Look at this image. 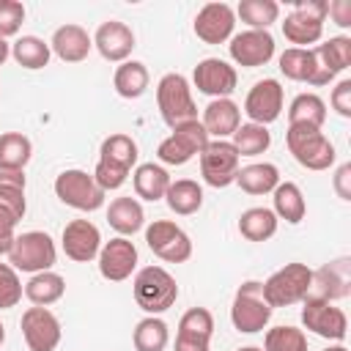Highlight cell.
<instances>
[{"instance_id": "55", "label": "cell", "mask_w": 351, "mask_h": 351, "mask_svg": "<svg viewBox=\"0 0 351 351\" xmlns=\"http://www.w3.org/2000/svg\"><path fill=\"white\" fill-rule=\"evenodd\" d=\"M8 55H11V44L5 38H0V66L8 60Z\"/></svg>"}, {"instance_id": "17", "label": "cell", "mask_w": 351, "mask_h": 351, "mask_svg": "<svg viewBox=\"0 0 351 351\" xmlns=\"http://www.w3.org/2000/svg\"><path fill=\"white\" fill-rule=\"evenodd\" d=\"M60 244H63L66 258H71L74 263H90L93 258H99L101 233L90 219H71L63 228Z\"/></svg>"}, {"instance_id": "16", "label": "cell", "mask_w": 351, "mask_h": 351, "mask_svg": "<svg viewBox=\"0 0 351 351\" xmlns=\"http://www.w3.org/2000/svg\"><path fill=\"white\" fill-rule=\"evenodd\" d=\"M192 27L203 44H225L236 27V11L228 3H206L195 14Z\"/></svg>"}, {"instance_id": "13", "label": "cell", "mask_w": 351, "mask_h": 351, "mask_svg": "<svg viewBox=\"0 0 351 351\" xmlns=\"http://www.w3.org/2000/svg\"><path fill=\"white\" fill-rule=\"evenodd\" d=\"M192 85L211 99H230L239 85V74L222 58H203L192 71Z\"/></svg>"}, {"instance_id": "21", "label": "cell", "mask_w": 351, "mask_h": 351, "mask_svg": "<svg viewBox=\"0 0 351 351\" xmlns=\"http://www.w3.org/2000/svg\"><path fill=\"white\" fill-rule=\"evenodd\" d=\"M49 49L63 60V63H82L90 49H93V38L88 36V30L82 25H60L55 33H52V41H49Z\"/></svg>"}, {"instance_id": "22", "label": "cell", "mask_w": 351, "mask_h": 351, "mask_svg": "<svg viewBox=\"0 0 351 351\" xmlns=\"http://www.w3.org/2000/svg\"><path fill=\"white\" fill-rule=\"evenodd\" d=\"M107 222L110 228L118 233V236H134L137 230H143L145 225V211L140 206L137 197L132 195H123V197H115L110 206H107Z\"/></svg>"}, {"instance_id": "24", "label": "cell", "mask_w": 351, "mask_h": 351, "mask_svg": "<svg viewBox=\"0 0 351 351\" xmlns=\"http://www.w3.org/2000/svg\"><path fill=\"white\" fill-rule=\"evenodd\" d=\"M170 173L162 167V165H154V162H145V165H137L134 173H132V184H134V195L143 197V200H162L167 186H170Z\"/></svg>"}, {"instance_id": "52", "label": "cell", "mask_w": 351, "mask_h": 351, "mask_svg": "<svg viewBox=\"0 0 351 351\" xmlns=\"http://www.w3.org/2000/svg\"><path fill=\"white\" fill-rule=\"evenodd\" d=\"M348 181H351V165L346 162V165H340L337 173H335V192H337L340 200H351V186H348Z\"/></svg>"}, {"instance_id": "54", "label": "cell", "mask_w": 351, "mask_h": 351, "mask_svg": "<svg viewBox=\"0 0 351 351\" xmlns=\"http://www.w3.org/2000/svg\"><path fill=\"white\" fill-rule=\"evenodd\" d=\"M0 186H11V189H25V186H27L25 170H11V167H0Z\"/></svg>"}, {"instance_id": "23", "label": "cell", "mask_w": 351, "mask_h": 351, "mask_svg": "<svg viewBox=\"0 0 351 351\" xmlns=\"http://www.w3.org/2000/svg\"><path fill=\"white\" fill-rule=\"evenodd\" d=\"M236 184L247 195H269L280 184V170L271 162H252L247 167H239Z\"/></svg>"}, {"instance_id": "6", "label": "cell", "mask_w": 351, "mask_h": 351, "mask_svg": "<svg viewBox=\"0 0 351 351\" xmlns=\"http://www.w3.org/2000/svg\"><path fill=\"white\" fill-rule=\"evenodd\" d=\"M58 261V250L49 233L44 230H27L22 236L14 239V247L8 252V263L16 271H27V274H38V271H49Z\"/></svg>"}, {"instance_id": "48", "label": "cell", "mask_w": 351, "mask_h": 351, "mask_svg": "<svg viewBox=\"0 0 351 351\" xmlns=\"http://www.w3.org/2000/svg\"><path fill=\"white\" fill-rule=\"evenodd\" d=\"M332 110L343 118H351V80H340L335 88H332Z\"/></svg>"}, {"instance_id": "20", "label": "cell", "mask_w": 351, "mask_h": 351, "mask_svg": "<svg viewBox=\"0 0 351 351\" xmlns=\"http://www.w3.org/2000/svg\"><path fill=\"white\" fill-rule=\"evenodd\" d=\"M203 129L214 140H228L241 126V107L233 99H211L200 118Z\"/></svg>"}, {"instance_id": "4", "label": "cell", "mask_w": 351, "mask_h": 351, "mask_svg": "<svg viewBox=\"0 0 351 351\" xmlns=\"http://www.w3.org/2000/svg\"><path fill=\"white\" fill-rule=\"evenodd\" d=\"M271 313L274 310L263 299V282L247 280V282L239 285V291L233 296V304H230V321L239 332H244V335L263 332L266 324L271 321Z\"/></svg>"}, {"instance_id": "53", "label": "cell", "mask_w": 351, "mask_h": 351, "mask_svg": "<svg viewBox=\"0 0 351 351\" xmlns=\"http://www.w3.org/2000/svg\"><path fill=\"white\" fill-rule=\"evenodd\" d=\"M293 8L315 19H326V0H293Z\"/></svg>"}, {"instance_id": "51", "label": "cell", "mask_w": 351, "mask_h": 351, "mask_svg": "<svg viewBox=\"0 0 351 351\" xmlns=\"http://www.w3.org/2000/svg\"><path fill=\"white\" fill-rule=\"evenodd\" d=\"M208 337H197V335H186L178 332L176 335V351H208Z\"/></svg>"}, {"instance_id": "44", "label": "cell", "mask_w": 351, "mask_h": 351, "mask_svg": "<svg viewBox=\"0 0 351 351\" xmlns=\"http://www.w3.org/2000/svg\"><path fill=\"white\" fill-rule=\"evenodd\" d=\"M170 134H176L181 143H186L192 151H195V156H200V151L208 145V134H206V129H203V123L197 121V118H192V121H184V123H178V126H173V132Z\"/></svg>"}, {"instance_id": "9", "label": "cell", "mask_w": 351, "mask_h": 351, "mask_svg": "<svg viewBox=\"0 0 351 351\" xmlns=\"http://www.w3.org/2000/svg\"><path fill=\"white\" fill-rule=\"evenodd\" d=\"M145 244L165 263H184V261L192 258V239H189V233L181 225L170 222V219H154L145 228Z\"/></svg>"}, {"instance_id": "11", "label": "cell", "mask_w": 351, "mask_h": 351, "mask_svg": "<svg viewBox=\"0 0 351 351\" xmlns=\"http://www.w3.org/2000/svg\"><path fill=\"white\" fill-rule=\"evenodd\" d=\"M282 104H285V93H282L280 80L266 77L250 88V93L244 99V115L250 118V123L269 126L282 115Z\"/></svg>"}, {"instance_id": "46", "label": "cell", "mask_w": 351, "mask_h": 351, "mask_svg": "<svg viewBox=\"0 0 351 351\" xmlns=\"http://www.w3.org/2000/svg\"><path fill=\"white\" fill-rule=\"evenodd\" d=\"M126 178H129V170H123V167H118V165H110V162H96V167H93V181L104 189V192H110V189H121L123 184H126Z\"/></svg>"}, {"instance_id": "39", "label": "cell", "mask_w": 351, "mask_h": 351, "mask_svg": "<svg viewBox=\"0 0 351 351\" xmlns=\"http://www.w3.org/2000/svg\"><path fill=\"white\" fill-rule=\"evenodd\" d=\"M233 148L239 151V156H258L271 145V132L261 123H241L233 132Z\"/></svg>"}, {"instance_id": "41", "label": "cell", "mask_w": 351, "mask_h": 351, "mask_svg": "<svg viewBox=\"0 0 351 351\" xmlns=\"http://www.w3.org/2000/svg\"><path fill=\"white\" fill-rule=\"evenodd\" d=\"M178 332H186V335H197V337H208L214 335V315L211 310L206 307H189L181 321H178Z\"/></svg>"}, {"instance_id": "15", "label": "cell", "mask_w": 351, "mask_h": 351, "mask_svg": "<svg viewBox=\"0 0 351 351\" xmlns=\"http://www.w3.org/2000/svg\"><path fill=\"white\" fill-rule=\"evenodd\" d=\"M137 269V247L126 236H115L99 250V274L110 282H123Z\"/></svg>"}, {"instance_id": "29", "label": "cell", "mask_w": 351, "mask_h": 351, "mask_svg": "<svg viewBox=\"0 0 351 351\" xmlns=\"http://www.w3.org/2000/svg\"><path fill=\"white\" fill-rule=\"evenodd\" d=\"M66 293V280L58 271H38L25 282V296L36 304V307H49L55 302H60Z\"/></svg>"}, {"instance_id": "8", "label": "cell", "mask_w": 351, "mask_h": 351, "mask_svg": "<svg viewBox=\"0 0 351 351\" xmlns=\"http://www.w3.org/2000/svg\"><path fill=\"white\" fill-rule=\"evenodd\" d=\"M239 162H241V156L230 140H208V145L200 151V176L208 186L225 189V186L236 184Z\"/></svg>"}, {"instance_id": "33", "label": "cell", "mask_w": 351, "mask_h": 351, "mask_svg": "<svg viewBox=\"0 0 351 351\" xmlns=\"http://www.w3.org/2000/svg\"><path fill=\"white\" fill-rule=\"evenodd\" d=\"M280 71L293 80V82H307L313 85L315 82V71H318V63H315V55L313 49H299V47H288L282 55H280Z\"/></svg>"}, {"instance_id": "12", "label": "cell", "mask_w": 351, "mask_h": 351, "mask_svg": "<svg viewBox=\"0 0 351 351\" xmlns=\"http://www.w3.org/2000/svg\"><path fill=\"white\" fill-rule=\"evenodd\" d=\"M19 326H22V337L30 351H55L60 346V337H63L60 321L47 307H36V304L27 307L22 313Z\"/></svg>"}, {"instance_id": "57", "label": "cell", "mask_w": 351, "mask_h": 351, "mask_svg": "<svg viewBox=\"0 0 351 351\" xmlns=\"http://www.w3.org/2000/svg\"><path fill=\"white\" fill-rule=\"evenodd\" d=\"M324 351H348L346 346H329V348H324Z\"/></svg>"}, {"instance_id": "28", "label": "cell", "mask_w": 351, "mask_h": 351, "mask_svg": "<svg viewBox=\"0 0 351 351\" xmlns=\"http://www.w3.org/2000/svg\"><path fill=\"white\" fill-rule=\"evenodd\" d=\"M148 69L140 60H123L118 63L112 74V88L121 99H140L148 90Z\"/></svg>"}, {"instance_id": "7", "label": "cell", "mask_w": 351, "mask_h": 351, "mask_svg": "<svg viewBox=\"0 0 351 351\" xmlns=\"http://www.w3.org/2000/svg\"><path fill=\"white\" fill-rule=\"evenodd\" d=\"M55 195L60 203L77 208V211H99L107 200V192L93 181V173L85 170H63L55 178Z\"/></svg>"}, {"instance_id": "34", "label": "cell", "mask_w": 351, "mask_h": 351, "mask_svg": "<svg viewBox=\"0 0 351 351\" xmlns=\"http://www.w3.org/2000/svg\"><path fill=\"white\" fill-rule=\"evenodd\" d=\"M11 58H14L22 69L38 71V69H44V66L49 63L52 49H49V44H47L44 38H38V36H19V38L11 44Z\"/></svg>"}, {"instance_id": "38", "label": "cell", "mask_w": 351, "mask_h": 351, "mask_svg": "<svg viewBox=\"0 0 351 351\" xmlns=\"http://www.w3.org/2000/svg\"><path fill=\"white\" fill-rule=\"evenodd\" d=\"M236 16L250 25V30H269L280 19V3L274 0H241Z\"/></svg>"}, {"instance_id": "50", "label": "cell", "mask_w": 351, "mask_h": 351, "mask_svg": "<svg viewBox=\"0 0 351 351\" xmlns=\"http://www.w3.org/2000/svg\"><path fill=\"white\" fill-rule=\"evenodd\" d=\"M326 16H332L335 25H340V27H351V3L348 0L326 3Z\"/></svg>"}, {"instance_id": "27", "label": "cell", "mask_w": 351, "mask_h": 351, "mask_svg": "<svg viewBox=\"0 0 351 351\" xmlns=\"http://www.w3.org/2000/svg\"><path fill=\"white\" fill-rule=\"evenodd\" d=\"M282 36L299 47V49H307V44H318L321 36H324V19H315L310 14H302V11H291L282 22Z\"/></svg>"}, {"instance_id": "43", "label": "cell", "mask_w": 351, "mask_h": 351, "mask_svg": "<svg viewBox=\"0 0 351 351\" xmlns=\"http://www.w3.org/2000/svg\"><path fill=\"white\" fill-rule=\"evenodd\" d=\"M156 156H159L165 165L181 167V165H186V162L195 156V151H192L186 143H181L176 134H167V137L159 143V148H156Z\"/></svg>"}, {"instance_id": "42", "label": "cell", "mask_w": 351, "mask_h": 351, "mask_svg": "<svg viewBox=\"0 0 351 351\" xmlns=\"http://www.w3.org/2000/svg\"><path fill=\"white\" fill-rule=\"evenodd\" d=\"M25 288L11 263H0V310H11L19 304Z\"/></svg>"}, {"instance_id": "58", "label": "cell", "mask_w": 351, "mask_h": 351, "mask_svg": "<svg viewBox=\"0 0 351 351\" xmlns=\"http://www.w3.org/2000/svg\"><path fill=\"white\" fill-rule=\"evenodd\" d=\"M3 340H5V326L0 324V346H3Z\"/></svg>"}, {"instance_id": "47", "label": "cell", "mask_w": 351, "mask_h": 351, "mask_svg": "<svg viewBox=\"0 0 351 351\" xmlns=\"http://www.w3.org/2000/svg\"><path fill=\"white\" fill-rule=\"evenodd\" d=\"M0 208H5L8 214H14L16 219H22V217H25V211H27L25 189H11V186H0Z\"/></svg>"}, {"instance_id": "30", "label": "cell", "mask_w": 351, "mask_h": 351, "mask_svg": "<svg viewBox=\"0 0 351 351\" xmlns=\"http://www.w3.org/2000/svg\"><path fill=\"white\" fill-rule=\"evenodd\" d=\"M277 217L271 208L266 206H252L247 211H241L239 217V233L247 239V241H269L274 233H277Z\"/></svg>"}, {"instance_id": "3", "label": "cell", "mask_w": 351, "mask_h": 351, "mask_svg": "<svg viewBox=\"0 0 351 351\" xmlns=\"http://www.w3.org/2000/svg\"><path fill=\"white\" fill-rule=\"evenodd\" d=\"M285 145H288L291 156L307 170H329L337 156L329 137L313 126H288Z\"/></svg>"}, {"instance_id": "32", "label": "cell", "mask_w": 351, "mask_h": 351, "mask_svg": "<svg viewBox=\"0 0 351 351\" xmlns=\"http://www.w3.org/2000/svg\"><path fill=\"white\" fill-rule=\"evenodd\" d=\"M310 49H313L315 60H318L332 77H337L340 71H346V69L351 66V38H348V36H332L329 41L315 44V47H310Z\"/></svg>"}, {"instance_id": "35", "label": "cell", "mask_w": 351, "mask_h": 351, "mask_svg": "<svg viewBox=\"0 0 351 351\" xmlns=\"http://www.w3.org/2000/svg\"><path fill=\"white\" fill-rule=\"evenodd\" d=\"M99 159L101 162H110V165H118V167H123V170L132 173V167L137 162V143L129 134L115 132V134H110V137L101 140Z\"/></svg>"}, {"instance_id": "31", "label": "cell", "mask_w": 351, "mask_h": 351, "mask_svg": "<svg viewBox=\"0 0 351 351\" xmlns=\"http://www.w3.org/2000/svg\"><path fill=\"white\" fill-rule=\"evenodd\" d=\"M326 121V101L318 93H299L288 107V126L321 129Z\"/></svg>"}, {"instance_id": "1", "label": "cell", "mask_w": 351, "mask_h": 351, "mask_svg": "<svg viewBox=\"0 0 351 351\" xmlns=\"http://www.w3.org/2000/svg\"><path fill=\"white\" fill-rule=\"evenodd\" d=\"M132 293L140 310L159 315L170 310L178 299V282L165 266H143L132 280Z\"/></svg>"}, {"instance_id": "14", "label": "cell", "mask_w": 351, "mask_h": 351, "mask_svg": "<svg viewBox=\"0 0 351 351\" xmlns=\"http://www.w3.org/2000/svg\"><path fill=\"white\" fill-rule=\"evenodd\" d=\"M274 47H277L274 36L269 30H244V33L230 36L228 52H230L233 63H239L244 69H258L274 58Z\"/></svg>"}, {"instance_id": "2", "label": "cell", "mask_w": 351, "mask_h": 351, "mask_svg": "<svg viewBox=\"0 0 351 351\" xmlns=\"http://www.w3.org/2000/svg\"><path fill=\"white\" fill-rule=\"evenodd\" d=\"M313 288V269L307 263H285L282 269H277L266 282H263V299L269 302V307H291L296 302H302L304 296H310Z\"/></svg>"}, {"instance_id": "5", "label": "cell", "mask_w": 351, "mask_h": 351, "mask_svg": "<svg viewBox=\"0 0 351 351\" xmlns=\"http://www.w3.org/2000/svg\"><path fill=\"white\" fill-rule=\"evenodd\" d=\"M156 104H159V115L162 121L173 129L184 121H192L197 118V104L192 99V88H189V80L184 74H165L156 85Z\"/></svg>"}, {"instance_id": "40", "label": "cell", "mask_w": 351, "mask_h": 351, "mask_svg": "<svg viewBox=\"0 0 351 351\" xmlns=\"http://www.w3.org/2000/svg\"><path fill=\"white\" fill-rule=\"evenodd\" d=\"M263 351H307V335L296 326H274L263 337Z\"/></svg>"}, {"instance_id": "37", "label": "cell", "mask_w": 351, "mask_h": 351, "mask_svg": "<svg viewBox=\"0 0 351 351\" xmlns=\"http://www.w3.org/2000/svg\"><path fill=\"white\" fill-rule=\"evenodd\" d=\"M33 156V143L22 132H3L0 134V167L25 170Z\"/></svg>"}, {"instance_id": "18", "label": "cell", "mask_w": 351, "mask_h": 351, "mask_svg": "<svg viewBox=\"0 0 351 351\" xmlns=\"http://www.w3.org/2000/svg\"><path fill=\"white\" fill-rule=\"evenodd\" d=\"M348 269H351L348 258H337V261L315 269L310 296H318V299H326V302L348 299V293H351V271Z\"/></svg>"}, {"instance_id": "56", "label": "cell", "mask_w": 351, "mask_h": 351, "mask_svg": "<svg viewBox=\"0 0 351 351\" xmlns=\"http://www.w3.org/2000/svg\"><path fill=\"white\" fill-rule=\"evenodd\" d=\"M236 351H263V348H258V346H244V348H236Z\"/></svg>"}, {"instance_id": "45", "label": "cell", "mask_w": 351, "mask_h": 351, "mask_svg": "<svg viewBox=\"0 0 351 351\" xmlns=\"http://www.w3.org/2000/svg\"><path fill=\"white\" fill-rule=\"evenodd\" d=\"M22 22H25V5L19 0H0V38L16 36Z\"/></svg>"}, {"instance_id": "25", "label": "cell", "mask_w": 351, "mask_h": 351, "mask_svg": "<svg viewBox=\"0 0 351 351\" xmlns=\"http://www.w3.org/2000/svg\"><path fill=\"white\" fill-rule=\"evenodd\" d=\"M271 200H274V217L277 219H285L288 225H299L307 214V203H304V195L299 189V184L293 181H280L271 192Z\"/></svg>"}, {"instance_id": "26", "label": "cell", "mask_w": 351, "mask_h": 351, "mask_svg": "<svg viewBox=\"0 0 351 351\" xmlns=\"http://www.w3.org/2000/svg\"><path fill=\"white\" fill-rule=\"evenodd\" d=\"M165 200H167V208L178 217L197 214L203 206V186L192 178H176V181H170Z\"/></svg>"}, {"instance_id": "49", "label": "cell", "mask_w": 351, "mask_h": 351, "mask_svg": "<svg viewBox=\"0 0 351 351\" xmlns=\"http://www.w3.org/2000/svg\"><path fill=\"white\" fill-rule=\"evenodd\" d=\"M16 217L8 214L5 208H0V255H8L11 247H14V239H16Z\"/></svg>"}, {"instance_id": "19", "label": "cell", "mask_w": 351, "mask_h": 351, "mask_svg": "<svg viewBox=\"0 0 351 351\" xmlns=\"http://www.w3.org/2000/svg\"><path fill=\"white\" fill-rule=\"evenodd\" d=\"M93 47L99 49V55L110 63H123L129 60L132 49H134V33L126 22H118V19H107L96 27V36H93Z\"/></svg>"}, {"instance_id": "10", "label": "cell", "mask_w": 351, "mask_h": 351, "mask_svg": "<svg viewBox=\"0 0 351 351\" xmlns=\"http://www.w3.org/2000/svg\"><path fill=\"white\" fill-rule=\"evenodd\" d=\"M302 324L304 329H310L313 335L324 337V340H346L348 332V318L340 307H335L326 299L318 296H304L302 299Z\"/></svg>"}, {"instance_id": "36", "label": "cell", "mask_w": 351, "mask_h": 351, "mask_svg": "<svg viewBox=\"0 0 351 351\" xmlns=\"http://www.w3.org/2000/svg\"><path fill=\"white\" fill-rule=\"evenodd\" d=\"M132 343L137 351H165L170 343V329L159 315H148L134 326Z\"/></svg>"}]
</instances>
